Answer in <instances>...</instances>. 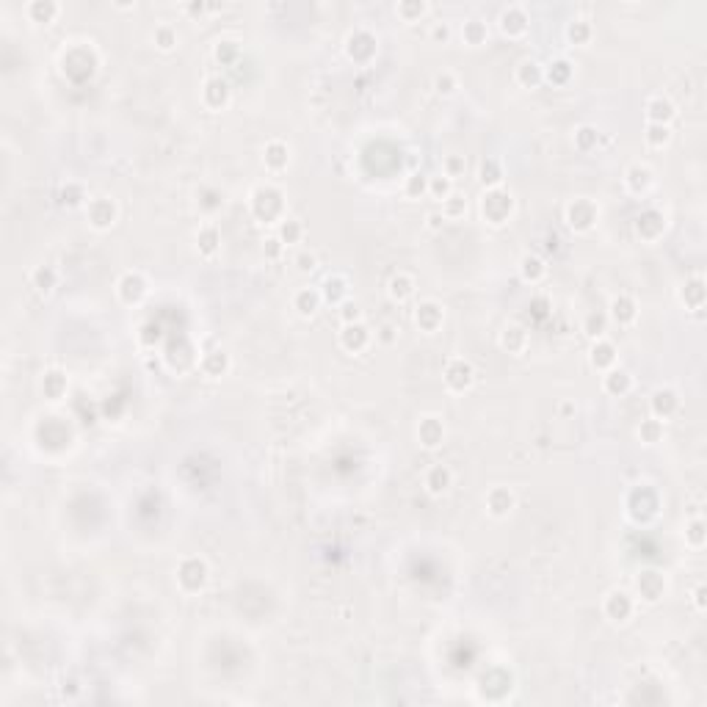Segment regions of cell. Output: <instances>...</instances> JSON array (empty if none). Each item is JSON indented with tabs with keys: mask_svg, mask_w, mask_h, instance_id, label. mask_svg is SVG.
<instances>
[{
	"mask_svg": "<svg viewBox=\"0 0 707 707\" xmlns=\"http://www.w3.org/2000/svg\"><path fill=\"white\" fill-rule=\"evenodd\" d=\"M116 293H119V298H122L124 304H138V301L146 296V279H144L141 274L130 271V274H124V276L119 279Z\"/></svg>",
	"mask_w": 707,
	"mask_h": 707,
	"instance_id": "obj_12",
	"label": "cell"
},
{
	"mask_svg": "<svg viewBox=\"0 0 707 707\" xmlns=\"http://www.w3.org/2000/svg\"><path fill=\"white\" fill-rule=\"evenodd\" d=\"M630 387H633V376L627 373V371H622V368H611V371H605V376H602V390L608 393V395H627L630 393Z\"/></svg>",
	"mask_w": 707,
	"mask_h": 707,
	"instance_id": "obj_19",
	"label": "cell"
},
{
	"mask_svg": "<svg viewBox=\"0 0 707 707\" xmlns=\"http://www.w3.org/2000/svg\"><path fill=\"white\" fill-rule=\"evenodd\" d=\"M320 298H323L320 293H315V290L304 287V290H298V293H296V298H293V307L298 309V315H301V318H309V315H315V309H318Z\"/></svg>",
	"mask_w": 707,
	"mask_h": 707,
	"instance_id": "obj_32",
	"label": "cell"
},
{
	"mask_svg": "<svg viewBox=\"0 0 707 707\" xmlns=\"http://www.w3.org/2000/svg\"><path fill=\"white\" fill-rule=\"evenodd\" d=\"M624 186H627L630 194H644L652 186V171L646 166H641V163L630 166L627 174H624Z\"/></svg>",
	"mask_w": 707,
	"mask_h": 707,
	"instance_id": "obj_23",
	"label": "cell"
},
{
	"mask_svg": "<svg viewBox=\"0 0 707 707\" xmlns=\"http://www.w3.org/2000/svg\"><path fill=\"white\" fill-rule=\"evenodd\" d=\"M56 271L50 268V265H39L36 271H34V287L39 290V293H50L53 287H56Z\"/></svg>",
	"mask_w": 707,
	"mask_h": 707,
	"instance_id": "obj_38",
	"label": "cell"
},
{
	"mask_svg": "<svg viewBox=\"0 0 707 707\" xmlns=\"http://www.w3.org/2000/svg\"><path fill=\"white\" fill-rule=\"evenodd\" d=\"M202 100L208 108L213 111H221L227 102H230V83L224 78H208L205 80V89H202Z\"/></svg>",
	"mask_w": 707,
	"mask_h": 707,
	"instance_id": "obj_13",
	"label": "cell"
},
{
	"mask_svg": "<svg viewBox=\"0 0 707 707\" xmlns=\"http://www.w3.org/2000/svg\"><path fill=\"white\" fill-rule=\"evenodd\" d=\"M426 221H428V230H442V224H445L448 219H445V216H442V210H439V213H428V219H426Z\"/></svg>",
	"mask_w": 707,
	"mask_h": 707,
	"instance_id": "obj_59",
	"label": "cell"
},
{
	"mask_svg": "<svg viewBox=\"0 0 707 707\" xmlns=\"http://www.w3.org/2000/svg\"><path fill=\"white\" fill-rule=\"evenodd\" d=\"M89 224L94 230H111L116 224V205L105 197L89 202Z\"/></svg>",
	"mask_w": 707,
	"mask_h": 707,
	"instance_id": "obj_8",
	"label": "cell"
},
{
	"mask_svg": "<svg viewBox=\"0 0 707 707\" xmlns=\"http://www.w3.org/2000/svg\"><path fill=\"white\" fill-rule=\"evenodd\" d=\"M635 315H638V309H635V301L630 298V296H616L613 301H611V312H608V318L611 320H616L619 326H627V323H633L635 320Z\"/></svg>",
	"mask_w": 707,
	"mask_h": 707,
	"instance_id": "obj_21",
	"label": "cell"
},
{
	"mask_svg": "<svg viewBox=\"0 0 707 707\" xmlns=\"http://www.w3.org/2000/svg\"><path fill=\"white\" fill-rule=\"evenodd\" d=\"M379 340H382V342H393V340H395V329H393V326H382Z\"/></svg>",
	"mask_w": 707,
	"mask_h": 707,
	"instance_id": "obj_62",
	"label": "cell"
},
{
	"mask_svg": "<svg viewBox=\"0 0 707 707\" xmlns=\"http://www.w3.org/2000/svg\"><path fill=\"white\" fill-rule=\"evenodd\" d=\"M542 80H545V69H542V64H536V61H522V64L516 67V83H519V86H525V89H536Z\"/></svg>",
	"mask_w": 707,
	"mask_h": 707,
	"instance_id": "obj_26",
	"label": "cell"
},
{
	"mask_svg": "<svg viewBox=\"0 0 707 707\" xmlns=\"http://www.w3.org/2000/svg\"><path fill=\"white\" fill-rule=\"evenodd\" d=\"M42 390H45L47 398H58V395L67 390V376L58 373V371H50V373L45 376V382H42Z\"/></svg>",
	"mask_w": 707,
	"mask_h": 707,
	"instance_id": "obj_39",
	"label": "cell"
},
{
	"mask_svg": "<svg viewBox=\"0 0 707 707\" xmlns=\"http://www.w3.org/2000/svg\"><path fill=\"white\" fill-rule=\"evenodd\" d=\"M464 39H467V45H481L486 39V25L481 20L464 23Z\"/></svg>",
	"mask_w": 707,
	"mask_h": 707,
	"instance_id": "obj_48",
	"label": "cell"
},
{
	"mask_svg": "<svg viewBox=\"0 0 707 707\" xmlns=\"http://www.w3.org/2000/svg\"><path fill=\"white\" fill-rule=\"evenodd\" d=\"M434 89H437L439 94H453V91H456V78H453L450 72H439V75L434 78Z\"/></svg>",
	"mask_w": 707,
	"mask_h": 707,
	"instance_id": "obj_57",
	"label": "cell"
},
{
	"mask_svg": "<svg viewBox=\"0 0 707 707\" xmlns=\"http://www.w3.org/2000/svg\"><path fill=\"white\" fill-rule=\"evenodd\" d=\"M406 197H412V199H417V197H423V194H428V177H423V174H412L409 180H406Z\"/></svg>",
	"mask_w": 707,
	"mask_h": 707,
	"instance_id": "obj_49",
	"label": "cell"
},
{
	"mask_svg": "<svg viewBox=\"0 0 707 707\" xmlns=\"http://www.w3.org/2000/svg\"><path fill=\"white\" fill-rule=\"evenodd\" d=\"M635 586H638V597L641 600H646V602H657L660 597H663V591H666V583H663V575H657V572H641L638 575V580H635Z\"/></svg>",
	"mask_w": 707,
	"mask_h": 707,
	"instance_id": "obj_15",
	"label": "cell"
},
{
	"mask_svg": "<svg viewBox=\"0 0 707 707\" xmlns=\"http://www.w3.org/2000/svg\"><path fill=\"white\" fill-rule=\"evenodd\" d=\"M511 210H514V197L505 191V188H486L483 199H481V213H483V221L500 227L511 219Z\"/></svg>",
	"mask_w": 707,
	"mask_h": 707,
	"instance_id": "obj_1",
	"label": "cell"
},
{
	"mask_svg": "<svg viewBox=\"0 0 707 707\" xmlns=\"http://www.w3.org/2000/svg\"><path fill=\"white\" fill-rule=\"evenodd\" d=\"M597 138H600V133H597L594 127H589V124H583V127L575 133V144H578V149H591V146L597 144Z\"/></svg>",
	"mask_w": 707,
	"mask_h": 707,
	"instance_id": "obj_52",
	"label": "cell"
},
{
	"mask_svg": "<svg viewBox=\"0 0 707 707\" xmlns=\"http://www.w3.org/2000/svg\"><path fill=\"white\" fill-rule=\"evenodd\" d=\"M649 409H652V417L663 423V420H668V417L677 415V409H679V395H677L671 387H660V390L652 393Z\"/></svg>",
	"mask_w": 707,
	"mask_h": 707,
	"instance_id": "obj_7",
	"label": "cell"
},
{
	"mask_svg": "<svg viewBox=\"0 0 707 707\" xmlns=\"http://www.w3.org/2000/svg\"><path fill=\"white\" fill-rule=\"evenodd\" d=\"M519 274H522L525 282L536 285V282L547 274V265H545V260L536 257V254H522V260H519Z\"/></svg>",
	"mask_w": 707,
	"mask_h": 707,
	"instance_id": "obj_25",
	"label": "cell"
},
{
	"mask_svg": "<svg viewBox=\"0 0 707 707\" xmlns=\"http://www.w3.org/2000/svg\"><path fill=\"white\" fill-rule=\"evenodd\" d=\"M252 210L260 221H271L282 213V191H276L274 186H263L252 194Z\"/></svg>",
	"mask_w": 707,
	"mask_h": 707,
	"instance_id": "obj_2",
	"label": "cell"
},
{
	"mask_svg": "<svg viewBox=\"0 0 707 707\" xmlns=\"http://www.w3.org/2000/svg\"><path fill=\"white\" fill-rule=\"evenodd\" d=\"M567 39H569L572 45H589V39H591V25H589L586 20H575V23H569V28H567Z\"/></svg>",
	"mask_w": 707,
	"mask_h": 707,
	"instance_id": "obj_41",
	"label": "cell"
},
{
	"mask_svg": "<svg viewBox=\"0 0 707 707\" xmlns=\"http://www.w3.org/2000/svg\"><path fill=\"white\" fill-rule=\"evenodd\" d=\"M594 221H597V208H594V202H589V199H575V202L567 208V224H569L575 232L591 230Z\"/></svg>",
	"mask_w": 707,
	"mask_h": 707,
	"instance_id": "obj_5",
	"label": "cell"
},
{
	"mask_svg": "<svg viewBox=\"0 0 707 707\" xmlns=\"http://www.w3.org/2000/svg\"><path fill=\"white\" fill-rule=\"evenodd\" d=\"M431 36H434V39H437V42H439V39H442V42H445V39H448V36H450V31H448V25H434V31H431Z\"/></svg>",
	"mask_w": 707,
	"mask_h": 707,
	"instance_id": "obj_61",
	"label": "cell"
},
{
	"mask_svg": "<svg viewBox=\"0 0 707 707\" xmlns=\"http://www.w3.org/2000/svg\"><path fill=\"white\" fill-rule=\"evenodd\" d=\"M500 345L508 351V354H522L525 345H527V331L522 326H508L503 334H500Z\"/></svg>",
	"mask_w": 707,
	"mask_h": 707,
	"instance_id": "obj_30",
	"label": "cell"
},
{
	"mask_svg": "<svg viewBox=\"0 0 707 707\" xmlns=\"http://www.w3.org/2000/svg\"><path fill=\"white\" fill-rule=\"evenodd\" d=\"M296 268H298L301 274H312V271L318 268V257L304 252V254H298V257H296Z\"/></svg>",
	"mask_w": 707,
	"mask_h": 707,
	"instance_id": "obj_58",
	"label": "cell"
},
{
	"mask_svg": "<svg viewBox=\"0 0 707 707\" xmlns=\"http://www.w3.org/2000/svg\"><path fill=\"white\" fill-rule=\"evenodd\" d=\"M340 345L348 351V354H362L368 345H371V331L365 323H351V326H342L340 331Z\"/></svg>",
	"mask_w": 707,
	"mask_h": 707,
	"instance_id": "obj_11",
	"label": "cell"
},
{
	"mask_svg": "<svg viewBox=\"0 0 707 707\" xmlns=\"http://www.w3.org/2000/svg\"><path fill=\"white\" fill-rule=\"evenodd\" d=\"M227 368H230V357L224 351H210L208 357L202 360V371H205V376H221V373H227Z\"/></svg>",
	"mask_w": 707,
	"mask_h": 707,
	"instance_id": "obj_34",
	"label": "cell"
},
{
	"mask_svg": "<svg viewBox=\"0 0 707 707\" xmlns=\"http://www.w3.org/2000/svg\"><path fill=\"white\" fill-rule=\"evenodd\" d=\"M387 293H390L393 301L404 304V301L415 293V279H412L409 274H395V276L390 279V285H387Z\"/></svg>",
	"mask_w": 707,
	"mask_h": 707,
	"instance_id": "obj_27",
	"label": "cell"
},
{
	"mask_svg": "<svg viewBox=\"0 0 707 707\" xmlns=\"http://www.w3.org/2000/svg\"><path fill=\"white\" fill-rule=\"evenodd\" d=\"M263 160H265V166H268L271 171H282V168L287 166V160H290L287 146H285L282 141H271V144L265 146V152H263Z\"/></svg>",
	"mask_w": 707,
	"mask_h": 707,
	"instance_id": "obj_28",
	"label": "cell"
},
{
	"mask_svg": "<svg viewBox=\"0 0 707 707\" xmlns=\"http://www.w3.org/2000/svg\"><path fill=\"white\" fill-rule=\"evenodd\" d=\"M428 194L434 197V199H439V202H445L450 194H453V180L450 177H431L428 180Z\"/></svg>",
	"mask_w": 707,
	"mask_h": 707,
	"instance_id": "obj_40",
	"label": "cell"
},
{
	"mask_svg": "<svg viewBox=\"0 0 707 707\" xmlns=\"http://www.w3.org/2000/svg\"><path fill=\"white\" fill-rule=\"evenodd\" d=\"M426 12H428V6L423 3V0H415V3H401V6H398V14L404 17V23H417Z\"/></svg>",
	"mask_w": 707,
	"mask_h": 707,
	"instance_id": "obj_47",
	"label": "cell"
},
{
	"mask_svg": "<svg viewBox=\"0 0 707 707\" xmlns=\"http://www.w3.org/2000/svg\"><path fill=\"white\" fill-rule=\"evenodd\" d=\"M500 31L508 36H522L527 31V14L519 6H508L500 12Z\"/></svg>",
	"mask_w": 707,
	"mask_h": 707,
	"instance_id": "obj_17",
	"label": "cell"
},
{
	"mask_svg": "<svg viewBox=\"0 0 707 707\" xmlns=\"http://www.w3.org/2000/svg\"><path fill=\"white\" fill-rule=\"evenodd\" d=\"M682 301H685L690 309H701V304H704V285H701V279H699V276H696V279H690V282H685Z\"/></svg>",
	"mask_w": 707,
	"mask_h": 707,
	"instance_id": "obj_36",
	"label": "cell"
},
{
	"mask_svg": "<svg viewBox=\"0 0 707 707\" xmlns=\"http://www.w3.org/2000/svg\"><path fill=\"white\" fill-rule=\"evenodd\" d=\"M635 232H638V238H644V241H649V243L657 241V238L666 232V216H663L660 210H655V208L644 210V213L638 216Z\"/></svg>",
	"mask_w": 707,
	"mask_h": 707,
	"instance_id": "obj_9",
	"label": "cell"
},
{
	"mask_svg": "<svg viewBox=\"0 0 707 707\" xmlns=\"http://www.w3.org/2000/svg\"><path fill=\"white\" fill-rule=\"evenodd\" d=\"M442 379H445V384H448V390H453V393H464L472 382H475V371H472V365L467 362V360H461V357H453L448 365H445V373H442Z\"/></svg>",
	"mask_w": 707,
	"mask_h": 707,
	"instance_id": "obj_4",
	"label": "cell"
},
{
	"mask_svg": "<svg viewBox=\"0 0 707 707\" xmlns=\"http://www.w3.org/2000/svg\"><path fill=\"white\" fill-rule=\"evenodd\" d=\"M155 45H157L160 50H171V47L177 45V31H174L171 25H160V28H155Z\"/></svg>",
	"mask_w": 707,
	"mask_h": 707,
	"instance_id": "obj_51",
	"label": "cell"
},
{
	"mask_svg": "<svg viewBox=\"0 0 707 707\" xmlns=\"http://www.w3.org/2000/svg\"><path fill=\"white\" fill-rule=\"evenodd\" d=\"M701 594H704V589H699V591H696V605H699V611L704 608V602H701Z\"/></svg>",
	"mask_w": 707,
	"mask_h": 707,
	"instance_id": "obj_63",
	"label": "cell"
},
{
	"mask_svg": "<svg viewBox=\"0 0 707 707\" xmlns=\"http://www.w3.org/2000/svg\"><path fill=\"white\" fill-rule=\"evenodd\" d=\"M326 301H331L334 307H340L342 301H348V282L342 276H329L323 282V293H320Z\"/></svg>",
	"mask_w": 707,
	"mask_h": 707,
	"instance_id": "obj_29",
	"label": "cell"
},
{
	"mask_svg": "<svg viewBox=\"0 0 707 707\" xmlns=\"http://www.w3.org/2000/svg\"><path fill=\"white\" fill-rule=\"evenodd\" d=\"M238 58V45L235 42H219L216 45V61L219 64H232Z\"/></svg>",
	"mask_w": 707,
	"mask_h": 707,
	"instance_id": "obj_54",
	"label": "cell"
},
{
	"mask_svg": "<svg viewBox=\"0 0 707 707\" xmlns=\"http://www.w3.org/2000/svg\"><path fill=\"white\" fill-rule=\"evenodd\" d=\"M279 249H282V241H279V238L265 241V254H268V257H276V254H279Z\"/></svg>",
	"mask_w": 707,
	"mask_h": 707,
	"instance_id": "obj_60",
	"label": "cell"
},
{
	"mask_svg": "<svg viewBox=\"0 0 707 707\" xmlns=\"http://www.w3.org/2000/svg\"><path fill=\"white\" fill-rule=\"evenodd\" d=\"M442 168H445V177L456 180V177H461V174H464L467 163H464V157H459V155H448V157H445V163H442Z\"/></svg>",
	"mask_w": 707,
	"mask_h": 707,
	"instance_id": "obj_53",
	"label": "cell"
},
{
	"mask_svg": "<svg viewBox=\"0 0 707 707\" xmlns=\"http://www.w3.org/2000/svg\"><path fill=\"white\" fill-rule=\"evenodd\" d=\"M177 583L183 586V591L194 594L208 583V564L202 558H186L177 569Z\"/></svg>",
	"mask_w": 707,
	"mask_h": 707,
	"instance_id": "obj_3",
	"label": "cell"
},
{
	"mask_svg": "<svg viewBox=\"0 0 707 707\" xmlns=\"http://www.w3.org/2000/svg\"><path fill=\"white\" fill-rule=\"evenodd\" d=\"M219 243H221V235H219V230L213 227V224H208V227H202L199 230V235H197V246H199V252L202 254H213L216 249H219Z\"/></svg>",
	"mask_w": 707,
	"mask_h": 707,
	"instance_id": "obj_35",
	"label": "cell"
},
{
	"mask_svg": "<svg viewBox=\"0 0 707 707\" xmlns=\"http://www.w3.org/2000/svg\"><path fill=\"white\" fill-rule=\"evenodd\" d=\"M279 241H282V246L298 243L301 241V224L296 219H285L282 227H279Z\"/></svg>",
	"mask_w": 707,
	"mask_h": 707,
	"instance_id": "obj_45",
	"label": "cell"
},
{
	"mask_svg": "<svg viewBox=\"0 0 707 707\" xmlns=\"http://www.w3.org/2000/svg\"><path fill=\"white\" fill-rule=\"evenodd\" d=\"M478 180H481V186H486V188H497V186L503 183V168H500V163H497L494 157L481 160Z\"/></svg>",
	"mask_w": 707,
	"mask_h": 707,
	"instance_id": "obj_31",
	"label": "cell"
},
{
	"mask_svg": "<svg viewBox=\"0 0 707 707\" xmlns=\"http://www.w3.org/2000/svg\"><path fill=\"white\" fill-rule=\"evenodd\" d=\"M340 320H342V326L362 323V309H360V304H354V301H342V304H340Z\"/></svg>",
	"mask_w": 707,
	"mask_h": 707,
	"instance_id": "obj_50",
	"label": "cell"
},
{
	"mask_svg": "<svg viewBox=\"0 0 707 707\" xmlns=\"http://www.w3.org/2000/svg\"><path fill=\"white\" fill-rule=\"evenodd\" d=\"M644 138H646V144H649L652 149H660V146H666V144L671 141V130H668L666 124H646Z\"/></svg>",
	"mask_w": 707,
	"mask_h": 707,
	"instance_id": "obj_37",
	"label": "cell"
},
{
	"mask_svg": "<svg viewBox=\"0 0 707 707\" xmlns=\"http://www.w3.org/2000/svg\"><path fill=\"white\" fill-rule=\"evenodd\" d=\"M674 116H677V108H674V102L668 97H652L646 102V122L649 124H666L668 127V122Z\"/></svg>",
	"mask_w": 707,
	"mask_h": 707,
	"instance_id": "obj_16",
	"label": "cell"
},
{
	"mask_svg": "<svg viewBox=\"0 0 707 707\" xmlns=\"http://www.w3.org/2000/svg\"><path fill=\"white\" fill-rule=\"evenodd\" d=\"M61 202H64V205H69V208L80 205V202H83V188H80L78 183L64 186V191H61Z\"/></svg>",
	"mask_w": 707,
	"mask_h": 707,
	"instance_id": "obj_56",
	"label": "cell"
},
{
	"mask_svg": "<svg viewBox=\"0 0 707 707\" xmlns=\"http://www.w3.org/2000/svg\"><path fill=\"white\" fill-rule=\"evenodd\" d=\"M345 53H348V58L365 64V61H371L376 56V39L368 31H354L345 39Z\"/></svg>",
	"mask_w": 707,
	"mask_h": 707,
	"instance_id": "obj_6",
	"label": "cell"
},
{
	"mask_svg": "<svg viewBox=\"0 0 707 707\" xmlns=\"http://www.w3.org/2000/svg\"><path fill=\"white\" fill-rule=\"evenodd\" d=\"M589 362H591V368H597L600 373L616 368V348H613V342H608V340H602V337L594 340L591 354H589Z\"/></svg>",
	"mask_w": 707,
	"mask_h": 707,
	"instance_id": "obj_14",
	"label": "cell"
},
{
	"mask_svg": "<svg viewBox=\"0 0 707 707\" xmlns=\"http://www.w3.org/2000/svg\"><path fill=\"white\" fill-rule=\"evenodd\" d=\"M415 320L423 331H437L439 323H442V307L437 301H420L417 312H415Z\"/></svg>",
	"mask_w": 707,
	"mask_h": 707,
	"instance_id": "obj_20",
	"label": "cell"
},
{
	"mask_svg": "<svg viewBox=\"0 0 707 707\" xmlns=\"http://www.w3.org/2000/svg\"><path fill=\"white\" fill-rule=\"evenodd\" d=\"M638 437H641V442H646V445L660 442V437H663V423H660V420H655V417L644 420V423H641V428H638Z\"/></svg>",
	"mask_w": 707,
	"mask_h": 707,
	"instance_id": "obj_42",
	"label": "cell"
},
{
	"mask_svg": "<svg viewBox=\"0 0 707 707\" xmlns=\"http://www.w3.org/2000/svg\"><path fill=\"white\" fill-rule=\"evenodd\" d=\"M633 608H635V602L627 591H611L605 597V605H602V611L611 622H627L633 616Z\"/></svg>",
	"mask_w": 707,
	"mask_h": 707,
	"instance_id": "obj_10",
	"label": "cell"
},
{
	"mask_svg": "<svg viewBox=\"0 0 707 707\" xmlns=\"http://www.w3.org/2000/svg\"><path fill=\"white\" fill-rule=\"evenodd\" d=\"M464 213H467V202H464L461 197L450 194V197L442 202V216H445L448 221H453V219H461Z\"/></svg>",
	"mask_w": 707,
	"mask_h": 707,
	"instance_id": "obj_44",
	"label": "cell"
},
{
	"mask_svg": "<svg viewBox=\"0 0 707 707\" xmlns=\"http://www.w3.org/2000/svg\"><path fill=\"white\" fill-rule=\"evenodd\" d=\"M685 539H688L693 547H701V545H704V522H701V519H693V522L688 525Z\"/></svg>",
	"mask_w": 707,
	"mask_h": 707,
	"instance_id": "obj_55",
	"label": "cell"
},
{
	"mask_svg": "<svg viewBox=\"0 0 707 707\" xmlns=\"http://www.w3.org/2000/svg\"><path fill=\"white\" fill-rule=\"evenodd\" d=\"M417 437H420V445L423 448H439L442 439H445V426L439 417H423L420 426H417Z\"/></svg>",
	"mask_w": 707,
	"mask_h": 707,
	"instance_id": "obj_18",
	"label": "cell"
},
{
	"mask_svg": "<svg viewBox=\"0 0 707 707\" xmlns=\"http://www.w3.org/2000/svg\"><path fill=\"white\" fill-rule=\"evenodd\" d=\"M28 17L34 23H53L58 17V3H53V0H34L28 6Z\"/></svg>",
	"mask_w": 707,
	"mask_h": 707,
	"instance_id": "obj_33",
	"label": "cell"
},
{
	"mask_svg": "<svg viewBox=\"0 0 707 707\" xmlns=\"http://www.w3.org/2000/svg\"><path fill=\"white\" fill-rule=\"evenodd\" d=\"M450 483H453V472H450V467H445V464H434V467L426 472V489H428V494H442V492L450 489Z\"/></svg>",
	"mask_w": 707,
	"mask_h": 707,
	"instance_id": "obj_22",
	"label": "cell"
},
{
	"mask_svg": "<svg viewBox=\"0 0 707 707\" xmlns=\"http://www.w3.org/2000/svg\"><path fill=\"white\" fill-rule=\"evenodd\" d=\"M486 508L492 516H505L511 508H514V494L503 486H494L489 494H486Z\"/></svg>",
	"mask_w": 707,
	"mask_h": 707,
	"instance_id": "obj_24",
	"label": "cell"
},
{
	"mask_svg": "<svg viewBox=\"0 0 707 707\" xmlns=\"http://www.w3.org/2000/svg\"><path fill=\"white\" fill-rule=\"evenodd\" d=\"M605 323H608V315H602V312H589L586 320H583V331H586L589 337L600 340L602 331H605Z\"/></svg>",
	"mask_w": 707,
	"mask_h": 707,
	"instance_id": "obj_43",
	"label": "cell"
},
{
	"mask_svg": "<svg viewBox=\"0 0 707 707\" xmlns=\"http://www.w3.org/2000/svg\"><path fill=\"white\" fill-rule=\"evenodd\" d=\"M569 75H572V67H569V61H553L550 64V69L545 72V78H550L553 83H558V86H564L567 80H569Z\"/></svg>",
	"mask_w": 707,
	"mask_h": 707,
	"instance_id": "obj_46",
	"label": "cell"
}]
</instances>
